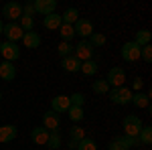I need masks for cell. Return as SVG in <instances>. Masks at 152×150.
Returning a JSON list of instances; mask_svg holds the SVG:
<instances>
[{
	"instance_id": "cell-1",
	"label": "cell",
	"mask_w": 152,
	"mask_h": 150,
	"mask_svg": "<svg viewBox=\"0 0 152 150\" xmlns=\"http://www.w3.org/2000/svg\"><path fill=\"white\" fill-rule=\"evenodd\" d=\"M107 95H110V102L118 104V105H128L132 102V91L126 85H122V87H110Z\"/></svg>"
},
{
	"instance_id": "cell-2",
	"label": "cell",
	"mask_w": 152,
	"mask_h": 150,
	"mask_svg": "<svg viewBox=\"0 0 152 150\" xmlns=\"http://www.w3.org/2000/svg\"><path fill=\"white\" fill-rule=\"evenodd\" d=\"M142 120L138 118L136 114H128L124 118V136H134V138H138V134H140L142 130Z\"/></svg>"
},
{
	"instance_id": "cell-3",
	"label": "cell",
	"mask_w": 152,
	"mask_h": 150,
	"mask_svg": "<svg viewBox=\"0 0 152 150\" xmlns=\"http://www.w3.org/2000/svg\"><path fill=\"white\" fill-rule=\"evenodd\" d=\"M140 49H142V47H138L134 41H128V43H124L122 51H120V55H122L124 61H128V63H136V61L140 59Z\"/></svg>"
},
{
	"instance_id": "cell-4",
	"label": "cell",
	"mask_w": 152,
	"mask_h": 150,
	"mask_svg": "<svg viewBox=\"0 0 152 150\" xmlns=\"http://www.w3.org/2000/svg\"><path fill=\"white\" fill-rule=\"evenodd\" d=\"M91 55H94V47L87 43V39H83V41H79L77 45L73 47V57H77L79 61H89L91 59Z\"/></svg>"
},
{
	"instance_id": "cell-5",
	"label": "cell",
	"mask_w": 152,
	"mask_h": 150,
	"mask_svg": "<svg viewBox=\"0 0 152 150\" xmlns=\"http://www.w3.org/2000/svg\"><path fill=\"white\" fill-rule=\"evenodd\" d=\"M2 14L8 18V23H16L23 16V4L20 2H6L2 6Z\"/></svg>"
},
{
	"instance_id": "cell-6",
	"label": "cell",
	"mask_w": 152,
	"mask_h": 150,
	"mask_svg": "<svg viewBox=\"0 0 152 150\" xmlns=\"http://www.w3.org/2000/svg\"><path fill=\"white\" fill-rule=\"evenodd\" d=\"M2 35L8 39V43H16V41H23L24 31L18 26V23H8V24H4Z\"/></svg>"
},
{
	"instance_id": "cell-7",
	"label": "cell",
	"mask_w": 152,
	"mask_h": 150,
	"mask_svg": "<svg viewBox=\"0 0 152 150\" xmlns=\"http://www.w3.org/2000/svg\"><path fill=\"white\" fill-rule=\"evenodd\" d=\"M107 85L110 87H122L124 85V81H126V71L122 69V67H112V69L107 71Z\"/></svg>"
},
{
	"instance_id": "cell-8",
	"label": "cell",
	"mask_w": 152,
	"mask_h": 150,
	"mask_svg": "<svg viewBox=\"0 0 152 150\" xmlns=\"http://www.w3.org/2000/svg\"><path fill=\"white\" fill-rule=\"evenodd\" d=\"M0 53H2V57H4V61H8V63H14L16 59L20 57V49H18V45L16 43H2V47H0Z\"/></svg>"
},
{
	"instance_id": "cell-9",
	"label": "cell",
	"mask_w": 152,
	"mask_h": 150,
	"mask_svg": "<svg viewBox=\"0 0 152 150\" xmlns=\"http://www.w3.org/2000/svg\"><path fill=\"white\" fill-rule=\"evenodd\" d=\"M37 14H43V16H49L53 14L55 8H57V0H35L33 2Z\"/></svg>"
},
{
	"instance_id": "cell-10",
	"label": "cell",
	"mask_w": 152,
	"mask_h": 150,
	"mask_svg": "<svg viewBox=\"0 0 152 150\" xmlns=\"http://www.w3.org/2000/svg\"><path fill=\"white\" fill-rule=\"evenodd\" d=\"M71 108L69 104V95H55L51 100V110L55 114H67V110Z\"/></svg>"
},
{
	"instance_id": "cell-11",
	"label": "cell",
	"mask_w": 152,
	"mask_h": 150,
	"mask_svg": "<svg viewBox=\"0 0 152 150\" xmlns=\"http://www.w3.org/2000/svg\"><path fill=\"white\" fill-rule=\"evenodd\" d=\"M73 31H75V35L87 39V37L94 35V24H91V20H87V18H79L77 23L73 24Z\"/></svg>"
},
{
	"instance_id": "cell-12",
	"label": "cell",
	"mask_w": 152,
	"mask_h": 150,
	"mask_svg": "<svg viewBox=\"0 0 152 150\" xmlns=\"http://www.w3.org/2000/svg\"><path fill=\"white\" fill-rule=\"evenodd\" d=\"M61 126V116L55 114L53 110H49L43 114V128H47V130H59Z\"/></svg>"
},
{
	"instance_id": "cell-13",
	"label": "cell",
	"mask_w": 152,
	"mask_h": 150,
	"mask_svg": "<svg viewBox=\"0 0 152 150\" xmlns=\"http://www.w3.org/2000/svg\"><path fill=\"white\" fill-rule=\"evenodd\" d=\"M31 140L35 142V144H39V146H43V144H47L49 140V130L43 126H37L31 130Z\"/></svg>"
},
{
	"instance_id": "cell-14",
	"label": "cell",
	"mask_w": 152,
	"mask_h": 150,
	"mask_svg": "<svg viewBox=\"0 0 152 150\" xmlns=\"http://www.w3.org/2000/svg\"><path fill=\"white\" fill-rule=\"evenodd\" d=\"M61 67L67 71V73H77V71L81 69V61L77 57H73V55H69V57H65L61 61Z\"/></svg>"
},
{
	"instance_id": "cell-15",
	"label": "cell",
	"mask_w": 152,
	"mask_h": 150,
	"mask_svg": "<svg viewBox=\"0 0 152 150\" xmlns=\"http://www.w3.org/2000/svg\"><path fill=\"white\" fill-rule=\"evenodd\" d=\"M0 77L4 81H14V77H16V67L12 63H8V61H2L0 63Z\"/></svg>"
},
{
	"instance_id": "cell-16",
	"label": "cell",
	"mask_w": 152,
	"mask_h": 150,
	"mask_svg": "<svg viewBox=\"0 0 152 150\" xmlns=\"http://www.w3.org/2000/svg\"><path fill=\"white\" fill-rule=\"evenodd\" d=\"M16 126H12V124H6V126H0V142L2 144H6V142H12V140L16 138Z\"/></svg>"
},
{
	"instance_id": "cell-17",
	"label": "cell",
	"mask_w": 152,
	"mask_h": 150,
	"mask_svg": "<svg viewBox=\"0 0 152 150\" xmlns=\"http://www.w3.org/2000/svg\"><path fill=\"white\" fill-rule=\"evenodd\" d=\"M61 24H63V20H61V14H57V12H53V14L43 18V26L49 29V31H59Z\"/></svg>"
},
{
	"instance_id": "cell-18",
	"label": "cell",
	"mask_w": 152,
	"mask_h": 150,
	"mask_svg": "<svg viewBox=\"0 0 152 150\" xmlns=\"http://www.w3.org/2000/svg\"><path fill=\"white\" fill-rule=\"evenodd\" d=\"M23 43H24V47L26 49H39L41 47V35L39 33H24L23 35Z\"/></svg>"
},
{
	"instance_id": "cell-19",
	"label": "cell",
	"mask_w": 152,
	"mask_h": 150,
	"mask_svg": "<svg viewBox=\"0 0 152 150\" xmlns=\"http://www.w3.org/2000/svg\"><path fill=\"white\" fill-rule=\"evenodd\" d=\"M130 104H134L136 108H148L150 105V95L142 93V91H136V93H132V102Z\"/></svg>"
},
{
	"instance_id": "cell-20",
	"label": "cell",
	"mask_w": 152,
	"mask_h": 150,
	"mask_svg": "<svg viewBox=\"0 0 152 150\" xmlns=\"http://www.w3.org/2000/svg\"><path fill=\"white\" fill-rule=\"evenodd\" d=\"M61 20H63V24H71V26H73V24L79 20V12H77V8H73V6L67 8V10L61 14Z\"/></svg>"
},
{
	"instance_id": "cell-21",
	"label": "cell",
	"mask_w": 152,
	"mask_h": 150,
	"mask_svg": "<svg viewBox=\"0 0 152 150\" xmlns=\"http://www.w3.org/2000/svg\"><path fill=\"white\" fill-rule=\"evenodd\" d=\"M116 142L120 148H130V150L134 148V146H142L140 140L134 138V136H120V138H116Z\"/></svg>"
},
{
	"instance_id": "cell-22",
	"label": "cell",
	"mask_w": 152,
	"mask_h": 150,
	"mask_svg": "<svg viewBox=\"0 0 152 150\" xmlns=\"http://www.w3.org/2000/svg\"><path fill=\"white\" fill-rule=\"evenodd\" d=\"M150 39H152L150 31H148V29H140V31L136 33V37H134V43L138 47H144V45H150Z\"/></svg>"
},
{
	"instance_id": "cell-23",
	"label": "cell",
	"mask_w": 152,
	"mask_h": 150,
	"mask_svg": "<svg viewBox=\"0 0 152 150\" xmlns=\"http://www.w3.org/2000/svg\"><path fill=\"white\" fill-rule=\"evenodd\" d=\"M91 89H94V93H97V95H107L110 85H107L105 79H95L94 83H91Z\"/></svg>"
},
{
	"instance_id": "cell-24",
	"label": "cell",
	"mask_w": 152,
	"mask_h": 150,
	"mask_svg": "<svg viewBox=\"0 0 152 150\" xmlns=\"http://www.w3.org/2000/svg\"><path fill=\"white\" fill-rule=\"evenodd\" d=\"M138 140H140L142 146H150L152 144V128L150 126H142L140 134H138Z\"/></svg>"
},
{
	"instance_id": "cell-25",
	"label": "cell",
	"mask_w": 152,
	"mask_h": 150,
	"mask_svg": "<svg viewBox=\"0 0 152 150\" xmlns=\"http://www.w3.org/2000/svg\"><path fill=\"white\" fill-rule=\"evenodd\" d=\"M47 146H49L51 150H57L59 146H61V134H59V130H49Z\"/></svg>"
},
{
	"instance_id": "cell-26",
	"label": "cell",
	"mask_w": 152,
	"mask_h": 150,
	"mask_svg": "<svg viewBox=\"0 0 152 150\" xmlns=\"http://www.w3.org/2000/svg\"><path fill=\"white\" fill-rule=\"evenodd\" d=\"M97 69H99V65L95 63L94 59H89V61H83L81 63V73H85V75H95L97 73Z\"/></svg>"
},
{
	"instance_id": "cell-27",
	"label": "cell",
	"mask_w": 152,
	"mask_h": 150,
	"mask_svg": "<svg viewBox=\"0 0 152 150\" xmlns=\"http://www.w3.org/2000/svg\"><path fill=\"white\" fill-rule=\"evenodd\" d=\"M83 138H85V130L79 128V126H71V130H69V140H71V142L79 144Z\"/></svg>"
},
{
	"instance_id": "cell-28",
	"label": "cell",
	"mask_w": 152,
	"mask_h": 150,
	"mask_svg": "<svg viewBox=\"0 0 152 150\" xmlns=\"http://www.w3.org/2000/svg\"><path fill=\"white\" fill-rule=\"evenodd\" d=\"M59 35L63 39V43H69L71 39L75 37V31H73L71 24H61V26H59Z\"/></svg>"
},
{
	"instance_id": "cell-29",
	"label": "cell",
	"mask_w": 152,
	"mask_h": 150,
	"mask_svg": "<svg viewBox=\"0 0 152 150\" xmlns=\"http://www.w3.org/2000/svg\"><path fill=\"white\" fill-rule=\"evenodd\" d=\"M67 114H69V120L71 122H81L85 114H83V108H77V105H71L69 110H67Z\"/></svg>"
},
{
	"instance_id": "cell-30",
	"label": "cell",
	"mask_w": 152,
	"mask_h": 150,
	"mask_svg": "<svg viewBox=\"0 0 152 150\" xmlns=\"http://www.w3.org/2000/svg\"><path fill=\"white\" fill-rule=\"evenodd\" d=\"M18 20H20V23H18V26L23 29L24 33H31V31L35 29V18H33V16H24V14H23Z\"/></svg>"
},
{
	"instance_id": "cell-31",
	"label": "cell",
	"mask_w": 152,
	"mask_h": 150,
	"mask_svg": "<svg viewBox=\"0 0 152 150\" xmlns=\"http://www.w3.org/2000/svg\"><path fill=\"white\" fill-rule=\"evenodd\" d=\"M87 43L94 47V49H95V47H104L105 45V37L102 35V33H94V35L89 37V41H87Z\"/></svg>"
},
{
	"instance_id": "cell-32",
	"label": "cell",
	"mask_w": 152,
	"mask_h": 150,
	"mask_svg": "<svg viewBox=\"0 0 152 150\" xmlns=\"http://www.w3.org/2000/svg\"><path fill=\"white\" fill-rule=\"evenodd\" d=\"M57 53H59V55H61L63 59L69 57V55H73V45H71V43H59Z\"/></svg>"
},
{
	"instance_id": "cell-33",
	"label": "cell",
	"mask_w": 152,
	"mask_h": 150,
	"mask_svg": "<svg viewBox=\"0 0 152 150\" xmlns=\"http://www.w3.org/2000/svg\"><path fill=\"white\" fill-rule=\"evenodd\" d=\"M69 104L71 105H77V108H83V104H85V95L83 93H71L69 95Z\"/></svg>"
},
{
	"instance_id": "cell-34",
	"label": "cell",
	"mask_w": 152,
	"mask_h": 150,
	"mask_svg": "<svg viewBox=\"0 0 152 150\" xmlns=\"http://www.w3.org/2000/svg\"><path fill=\"white\" fill-rule=\"evenodd\" d=\"M77 150H97V144H95L91 138H83L79 144H77Z\"/></svg>"
},
{
	"instance_id": "cell-35",
	"label": "cell",
	"mask_w": 152,
	"mask_h": 150,
	"mask_svg": "<svg viewBox=\"0 0 152 150\" xmlns=\"http://www.w3.org/2000/svg\"><path fill=\"white\" fill-rule=\"evenodd\" d=\"M140 57L144 59L146 63H150V61H152V47L150 45H144L140 49Z\"/></svg>"
},
{
	"instance_id": "cell-36",
	"label": "cell",
	"mask_w": 152,
	"mask_h": 150,
	"mask_svg": "<svg viewBox=\"0 0 152 150\" xmlns=\"http://www.w3.org/2000/svg\"><path fill=\"white\" fill-rule=\"evenodd\" d=\"M23 14L24 16H33V14H37L35 12V6H33V2H26L23 6Z\"/></svg>"
},
{
	"instance_id": "cell-37",
	"label": "cell",
	"mask_w": 152,
	"mask_h": 150,
	"mask_svg": "<svg viewBox=\"0 0 152 150\" xmlns=\"http://www.w3.org/2000/svg\"><path fill=\"white\" fill-rule=\"evenodd\" d=\"M142 85H144V81H142L140 75H138V77H134V81H132V87H134L136 91H140V89H142Z\"/></svg>"
},
{
	"instance_id": "cell-38",
	"label": "cell",
	"mask_w": 152,
	"mask_h": 150,
	"mask_svg": "<svg viewBox=\"0 0 152 150\" xmlns=\"http://www.w3.org/2000/svg\"><path fill=\"white\" fill-rule=\"evenodd\" d=\"M107 150H122V148L118 146V142H116V140H112V142L107 144Z\"/></svg>"
},
{
	"instance_id": "cell-39",
	"label": "cell",
	"mask_w": 152,
	"mask_h": 150,
	"mask_svg": "<svg viewBox=\"0 0 152 150\" xmlns=\"http://www.w3.org/2000/svg\"><path fill=\"white\" fill-rule=\"evenodd\" d=\"M67 146H69V150H75V148H77V144H75V142H71V140H69V144H67Z\"/></svg>"
},
{
	"instance_id": "cell-40",
	"label": "cell",
	"mask_w": 152,
	"mask_h": 150,
	"mask_svg": "<svg viewBox=\"0 0 152 150\" xmlns=\"http://www.w3.org/2000/svg\"><path fill=\"white\" fill-rule=\"evenodd\" d=\"M2 29H4V23L0 20V35H2Z\"/></svg>"
},
{
	"instance_id": "cell-41",
	"label": "cell",
	"mask_w": 152,
	"mask_h": 150,
	"mask_svg": "<svg viewBox=\"0 0 152 150\" xmlns=\"http://www.w3.org/2000/svg\"><path fill=\"white\" fill-rule=\"evenodd\" d=\"M0 102H2V91H0Z\"/></svg>"
},
{
	"instance_id": "cell-42",
	"label": "cell",
	"mask_w": 152,
	"mask_h": 150,
	"mask_svg": "<svg viewBox=\"0 0 152 150\" xmlns=\"http://www.w3.org/2000/svg\"><path fill=\"white\" fill-rule=\"evenodd\" d=\"M122 150H130V148H122Z\"/></svg>"
},
{
	"instance_id": "cell-43",
	"label": "cell",
	"mask_w": 152,
	"mask_h": 150,
	"mask_svg": "<svg viewBox=\"0 0 152 150\" xmlns=\"http://www.w3.org/2000/svg\"><path fill=\"white\" fill-rule=\"evenodd\" d=\"M0 47H2V43H0Z\"/></svg>"
}]
</instances>
